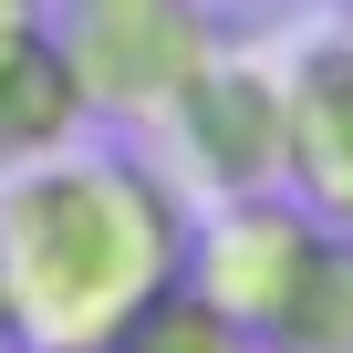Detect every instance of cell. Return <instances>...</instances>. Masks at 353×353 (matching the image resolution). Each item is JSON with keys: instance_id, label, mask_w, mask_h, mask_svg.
I'll return each mask as SVG.
<instances>
[{"instance_id": "cell-8", "label": "cell", "mask_w": 353, "mask_h": 353, "mask_svg": "<svg viewBox=\"0 0 353 353\" xmlns=\"http://www.w3.org/2000/svg\"><path fill=\"white\" fill-rule=\"evenodd\" d=\"M260 343H270V353H353V229L322 239L312 281L291 291V312H281Z\"/></svg>"}, {"instance_id": "cell-2", "label": "cell", "mask_w": 353, "mask_h": 353, "mask_svg": "<svg viewBox=\"0 0 353 353\" xmlns=\"http://www.w3.org/2000/svg\"><path fill=\"white\" fill-rule=\"evenodd\" d=\"M52 42L73 52V83L114 125H166V104L188 94L219 52V21L198 0H63Z\"/></svg>"}, {"instance_id": "cell-6", "label": "cell", "mask_w": 353, "mask_h": 353, "mask_svg": "<svg viewBox=\"0 0 353 353\" xmlns=\"http://www.w3.org/2000/svg\"><path fill=\"white\" fill-rule=\"evenodd\" d=\"M94 125L83 83H73V52L52 42V21L0 42V166H32V156H63L73 135Z\"/></svg>"}, {"instance_id": "cell-5", "label": "cell", "mask_w": 353, "mask_h": 353, "mask_svg": "<svg viewBox=\"0 0 353 353\" xmlns=\"http://www.w3.org/2000/svg\"><path fill=\"white\" fill-rule=\"evenodd\" d=\"M281 188H291L322 229H353V32H332V42H312V52L291 63Z\"/></svg>"}, {"instance_id": "cell-1", "label": "cell", "mask_w": 353, "mask_h": 353, "mask_svg": "<svg viewBox=\"0 0 353 353\" xmlns=\"http://www.w3.org/2000/svg\"><path fill=\"white\" fill-rule=\"evenodd\" d=\"M188 270V198L135 156H32L0 176V332L104 353L135 301Z\"/></svg>"}, {"instance_id": "cell-9", "label": "cell", "mask_w": 353, "mask_h": 353, "mask_svg": "<svg viewBox=\"0 0 353 353\" xmlns=\"http://www.w3.org/2000/svg\"><path fill=\"white\" fill-rule=\"evenodd\" d=\"M42 21V0H0V42H11V32H32Z\"/></svg>"}, {"instance_id": "cell-4", "label": "cell", "mask_w": 353, "mask_h": 353, "mask_svg": "<svg viewBox=\"0 0 353 353\" xmlns=\"http://www.w3.org/2000/svg\"><path fill=\"white\" fill-rule=\"evenodd\" d=\"M176 125V156L208 198H239V188H281V135H291V73L260 63V52H208V73L166 104Z\"/></svg>"}, {"instance_id": "cell-10", "label": "cell", "mask_w": 353, "mask_h": 353, "mask_svg": "<svg viewBox=\"0 0 353 353\" xmlns=\"http://www.w3.org/2000/svg\"><path fill=\"white\" fill-rule=\"evenodd\" d=\"M21 353H42V343H21Z\"/></svg>"}, {"instance_id": "cell-7", "label": "cell", "mask_w": 353, "mask_h": 353, "mask_svg": "<svg viewBox=\"0 0 353 353\" xmlns=\"http://www.w3.org/2000/svg\"><path fill=\"white\" fill-rule=\"evenodd\" d=\"M104 353H270V343H260L250 322H229L188 270H176L156 301H135V312L114 322V343H104Z\"/></svg>"}, {"instance_id": "cell-3", "label": "cell", "mask_w": 353, "mask_h": 353, "mask_svg": "<svg viewBox=\"0 0 353 353\" xmlns=\"http://www.w3.org/2000/svg\"><path fill=\"white\" fill-rule=\"evenodd\" d=\"M322 239H332V229H322L291 188H239V198H208V219L188 229V281H198L229 322L270 332V322L291 312V291L312 281Z\"/></svg>"}]
</instances>
